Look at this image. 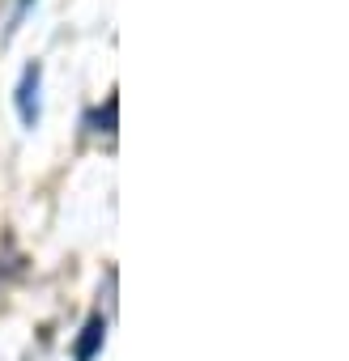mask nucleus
<instances>
[{"label":"nucleus","instance_id":"f257e3e1","mask_svg":"<svg viewBox=\"0 0 349 361\" xmlns=\"http://www.w3.org/2000/svg\"><path fill=\"white\" fill-rule=\"evenodd\" d=\"M39 85H43V73H39V64H30L22 73V85H18V115L26 128L39 123Z\"/></svg>","mask_w":349,"mask_h":361},{"label":"nucleus","instance_id":"f03ea898","mask_svg":"<svg viewBox=\"0 0 349 361\" xmlns=\"http://www.w3.org/2000/svg\"><path fill=\"white\" fill-rule=\"evenodd\" d=\"M102 340H107V319H90L85 327H81V340H77V348H73V357L77 361H94V353L102 348Z\"/></svg>","mask_w":349,"mask_h":361}]
</instances>
